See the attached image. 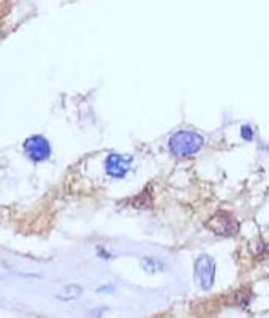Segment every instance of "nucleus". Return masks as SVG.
<instances>
[{"instance_id":"f257e3e1","label":"nucleus","mask_w":269,"mask_h":318,"mask_svg":"<svg viewBox=\"0 0 269 318\" xmlns=\"http://www.w3.org/2000/svg\"><path fill=\"white\" fill-rule=\"evenodd\" d=\"M204 142V138L195 132H178L169 139V151L176 157H188L197 154Z\"/></svg>"},{"instance_id":"423d86ee","label":"nucleus","mask_w":269,"mask_h":318,"mask_svg":"<svg viewBox=\"0 0 269 318\" xmlns=\"http://www.w3.org/2000/svg\"><path fill=\"white\" fill-rule=\"evenodd\" d=\"M81 295H83V288L79 287V285H67V287L57 295V299H60V301H75Z\"/></svg>"},{"instance_id":"39448f33","label":"nucleus","mask_w":269,"mask_h":318,"mask_svg":"<svg viewBox=\"0 0 269 318\" xmlns=\"http://www.w3.org/2000/svg\"><path fill=\"white\" fill-rule=\"evenodd\" d=\"M209 227L212 231H215L217 234H231L236 231V222L228 215V214H222V215H215L211 218Z\"/></svg>"},{"instance_id":"6e6552de","label":"nucleus","mask_w":269,"mask_h":318,"mask_svg":"<svg viewBox=\"0 0 269 318\" xmlns=\"http://www.w3.org/2000/svg\"><path fill=\"white\" fill-rule=\"evenodd\" d=\"M241 136L246 141H253L255 139V132H253V129L250 125H242L241 127Z\"/></svg>"},{"instance_id":"f03ea898","label":"nucleus","mask_w":269,"mask_h":318,"mask_svg":"<svg viewBox=\"0 0 269 318\" xmlns=\"http://www.w3.org/2000/svg\"><path fill=\"white\" fill-rule=\"evenodd\" d=\"M195 279L198 287L211 290L215 279V261L209 255H200L195 261Z\"/></svg>"},{"instance_id":"7ed1b4c3","label":"nucleus","mask_w":269,"mask_h":318,"mask_svg":"<svg viewBox=\"0 0 269 318\" xmlns=\"http://www.w3.org/2000/svg\"><path fill=\"white\" fill-rule=\"evenodd\" d=\"M22 149H24L26 157L29 158L30 162H34V163L44 162L51 155V146H50V142H47L46 138H43L40 135L27 138L26 142H24V146H22Z\"/></svg>"},{"instance_id":"0eeeda50","label":"nucleus","mask_w":269,"mask_h":318,"mask_svg":"<svg viewBox=\"0 0 269 318\" xmlns=\"http://www.w3.org/2000/svg\"><path fill=\"white\" fill-rule=\"evenodd\" d=\"M141 266L148 273H158V271H163V269H165V263L160 261V260H157V258H154V257L142 258L141 260Z\"/></svg>"},{"instance_id":"20e7f679","label":"nucleus","mask_w":269,"mask_h":318,"mask_svg":"<svg viewBox=\"0 0 269 318\" xmlns=\"http://www.w3.org/2000/svg\"><path fill=\"white\" fill-rule=\"evenodd\" d=\"M132 168V158L122 154H109L105 162V169L109 178L124 179Z\"/></svg>"}]
</instances>
